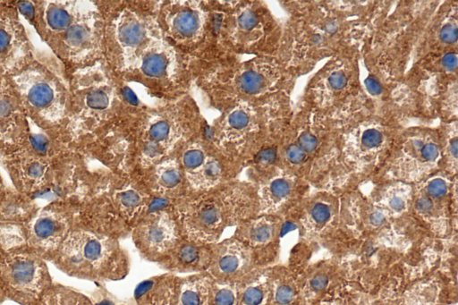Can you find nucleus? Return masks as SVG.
<instances>
[{"instance_id": "36", "label": "nucleus", "mask_w": 458, "mask_h": 305, "mask_svg": "<svg viewBox=\"0 0 458 305\" xmlns=\"http://www.w3.org/2000/svg\"><path fill=\"white\" fill-rule=\"evenodd\" d=\"M295 298L294 289L287 284L271 283L270 303L273 305H290Z\"/></svg>"}, {"instance_id": "32", "label": "nucleus", "mask_w": 458, "mask_h": 305, "mask_svg": "<svg viewBox=\"0 0 458 305\" xmlns=\"http://www.w3.org/2000/svg\"><path fill=\"white\" fill-rule=\"evenodd\" d=\"M34 305H95L83 294L64 286H50Z\"/></svg>"}, {"instance_id": "8", "label": "nucleus", "mask_w": 458, "mask_h": 305, "mask_svg": "<svg viewBox=\"0 0 458 305\" xmlns=\"http://www.w3.org/2000/svg\"><path fill=\"white\" fill-rule=\"evenodd\" d=\"M61 252L64 269L79 277L118 280L129 270L128 258L119 243L90 232L79 231L67 235Z\"/></svg>"}, {"instance_id": "39", "label": "nucleus", "mask_w": 458, "mask_h": 305, "mask_svg": "<svg viewBox=\"0 0 458 305\" xmlns=\"http://www.w3.org/2000/svg\"><path fill=\"white\" fill-rule=\"evenodd\" d=\"M6 297L4 290L3 288V285L0 282V302L4 301V299Z\"/></svg>"}, {"instance_id": "40", "label": "nucleus", "mask_w": 458, "mask_h": 305, "mask_svg": "<svg viewBox=\"0 0 458 305\" xmlns=\"http://www.w3.org/2000/svg\"><path fill=\"white\" fill-rule=\"evenodd\" d=\"M1 2V1H0Z\"/></svg>"}, {"instance_id": "23", "label": "nucleus", "mask_w": 458, "mask_h": 305, "mask_svg": "<svg viewBox=\"0 0 458 305\" xmlns=\"http://www.w3.org/2000/svg\"><path fill=\"white\" fill-rule=\"evenodd\" d=\"M134 69L149 79H168L175 69L174 50L160 39L140 57Z\"/></svg>"}, {"instance_id": "15", "label": "nucleus", "mask_w": 458, "mask_h": 305, "mask_svg": "<svg viewBox=\"0 0 458 305\" xmlns=\"http://www.w3.org/2000/svg\"><path fill=\"white\" fill-rule=\"evenodd\" d=\"M251 248L232 237L212 244L211 260L206 271L214 280L238 283L252 271Z\"/></svg>"}, {"instance_id": "13", "label": "nucleus", "mask_w": 458, "mask_h": 305, "mask_svg": "<svg viewBox=\"0 0 458 305\" xmlns=\"http://www.w3.org/2000/svg\"><path fill=\"white\" fill-rule=\"evenodd\" d=\"M36 48L30 41L13 1L0 2V75L21 67Z\"/></svg>"}, {"instance_id": "18", "label": "nucleus", "mask_w": 458, "mask_h": 305, "mask_svg": "<svg viewBox=\"0 0 458 305\" xmlns=\"http://www.w3.org/2000/svg\"><path fill=\"white\" fill-rule=\"evenodd\" d=\"M181 135L182 128L174 117L165 114L154 115L141 136L142 163H158L173 149Z\"/></svg>"}, {"instance_id": "7", "label": "nucleus", "mask_w": 458, "mask_h": 305, "mask_svg": "<svg viewBox=\"0 0 458 305\" xmlns=\"http://www.w3.org/2000/svg\"><path fill=\"white\" fill-rule=\"evenodd\" d=\"M69 87L65 130L76 140L97 130L107 119L114 89L98 62L69 74Z\"/></svg>"}, {"instance_id": "22", "label": "nucleus", "mask_w": 458, "mask_h": 305, "mask_svg": "<svg viewBox=\"0 0 458 305\" xmlns=\"http://www.w3.org/2000/svg\"><path fill=\"white\" fill-rule=\"evenodd\" d=\"M258 128V114L248 103H240L229 111L220 125L222 141L239 142Z\"/></svg>"}, {"instance_id": "27", "label": "nucleus", "mask_w": 458, "mask_h": 305, "mask_svg": "<svg viewBox=\"0 0 458 305\" xmlns=\"http://www.w3.org/2000/svg\"><path fill=\"white\" fill-rule=\"evenodd\" d=\"M64 218L54 211L46 210L32 225V238L40 245L52 246L59 242L64 234Z\"/></svg>"}, {"instance_id": "29", "label": "nucleus", "mask_w": 458, "mask_h": 305, "mask_svg": "<svg viewBox=\"0 0 458 305\" xmlns=\"http://www.w3.org/2000/svg\"><path fill=\"white\" fill-rule=\"evenodd\" d=\"M274 223L267 217L247 219L238 225L233 237L249 247L265 245L274 235Z\"/></svg>"}, {"instance_id": "14", "label": "nucleus", "mask_w": 458, "mask_h": 305, "mask_svg": "<svg viewBox=\"0 0 458 305\" xmlns=\"http://www.w3.org/2000/svg\"><path fill=\"white\" fill-rule=\"evenodd\" d=\"M349 123L344 134L349 157L357 163H372L391 140L394 129L385 118L370 114Z\"/></svg>"}, {"instance_id": "20", "label": "nucleus", "mask_w": 458, "mask_h": 305, "mask_svg": "<svg viewBox=\"0 0 458 305\" xmlns=\"http://www.w3.org/2000/svg\"><path fill=\"white\" fill-rule=\"evenodd\" d=\"M212 245L183 239L176 243L160 264L172 273L206 272L211 260Z\"/></svg>"}, {"instance_id": "31", "label": "nucleus", "mask_w": 458, "mask_h": 305, "mask_svg": "<svg viewBox=\"0 0 458 305\" xmlns=\"http://www.w3.org/2000/svg\"><path fill=\"white\" fill-rule=\"evenodd\" d=\"M182 169L176 159H165L157 164L154 171V190L162 196L169 195L182 182Z\"/></svg>"}, {"instance_id": "37", "label": "nucleus", "mask_w": 458, "mask_h": 305, "mask_svg": "<svg viewBox=\"0 0 458 305\" xmlns=\"http://www.w3.org/2000/svg\"><path fill=\"white\" fill-rule=\"evenodd\" d=\"M330 213V208L325 202H316L310 210V216L318 225L325 224L329 219Z\"/></svg>"}, {"instance_id": "11", "label": "nucleus", "mask_w": 458, "mask_h": 305, "mask_svg": "<svg viewBox=\"0 0 458 305\" xmlns=\"http://www.w3.org/2000/svg\"><path fill=\"white\" fill-rule=\"evenodd\" d=\"M113 38L126 69H134L140 57L161 39L151 20L129 10L114 21Z\"/></svg>"}, {"instance_id": "6", "label": "nucleus", "mask_w": 458, "mask_h": 305, "mask_svg": "<svg viewBox=\"0 0 458 305\" xmlns=\"http://www.w3.org/2000/svg\"><path fill=\"white\" fill-rule=\"evenodd\" d=\"M363 90L355 57L349 54L337 55L307 85V108L337 123L344 119L350 123L358 119L359 114L360 117L367 115L362 113L367 108L368 97Z\"/></svg>"}, {"instance_id": "10", "label": "nucleus", "mask_w": 458, "mask_h": 305, "mask_svg": "<svg viewBox=\"0 0 458 305\" xmlns=\"http://www.w3.org/2000/svg\"><path fill=\"white\" fill-rule=\"evenodd\" d=\"M0 282L7 297L24 305H34L51 286L43 263L25 255L9 257L0 263Z\"/></svg>"}, {"instance_id": "1", "label": "nucleus", "mask_w": 458, "mask_h": 305, "mask_svg": "<svg viewBox=\"0 0 458 305\" xmlns=\"http://www.w3.org/2000/svg\"><path fill=\"white\" fill-rule=\"evenodd\" d=\"M21 18L35 30L69 74L97 63L104 21L89 1H13Z\"/></svg>"}, {"instance_id": "34", "label": "nucleus", "mask_w": 458, "mask_h": 305, "mask_svg": "<svg viewBox=\"0 0 458 305\" xmlns=\"http://www.w3.org/2000/svg\"><path fill=\"white\" fill-rule=\"evenodd\" d=\"M410 196V188L401 182L398 185L389 187L383 195L381 202L390 210L400 213L405 209Z\"/></svg>"}, {"instance_id": "25", "label": "nucleus", "mask_w": 458, "mask_h": 305, "mask_svg": "<svg viewBox=\"0 0 458 305\" xmlns=\"http://www.w3.org/2000/svg\"><path fill=\"white\" fill-rule=\"evenodd\" d=\"M271 281L264 274L251 272L238 282L237 305H269Z\"/></svg>"}, {"instance_id": "24", "label": "nucleus", "mask_w": 458, "mask_h": 305, "mask_svg": "<svg viewBox=\"0 0 458 305\" xmlns=\"http://www.w3.org/2000/svg\"><path fill=\"white\" fill-rule=\"evenodd\" d=\"M213 281L207 272L179 277L177 305H209Z\"/></svg>"}, {"instance_id": "21", "label": "nucleus", "mask_w": 458, "mask_h": 305, "mask_svg": "<svg viewBox=\"0 0 458 305\" xmlns=\"http://www.w3.org/2000/svg\"><path fill=\"white\" fill-rule=\"evenodd\" d=\"M179 277L164 274L142 281L135 289L136 305H177Z\"/></svg>"}, {"instance_id": "17", "label": "nucleus", "mask_w": 458, "mask_h": 305, "mask_svg": "<svg viewBox=\"0 0 458 305\" xmlns=\"http://www.w3.org/2000/svg\"><path fill=\"white\" fill-rule=\"evenodd\" d=\"M17 93L8 78L0 75V149L5 152L16 144L30 130Z\"/></svg>"}, {"instance_id": "2", "label": "nucleus", "mask_w": 458, "mask_h": 305, "mask_svg": "<svg viewBox=\"0 0 458 305\" xmlns=\"http://www.w3.org/2000/svg\"><path fill=\"white\" fill-rule=\"evenodd\" d=\"M353 4H325L301 6L290 20L288 40L290 64L310 67L318 61L346 55L365 33L368 19Z\"/></svg>"}, {"instance_id": "33", "label": "nucleus", "mask_w": 458, "mask_h": 305, "mask_svg": "<svg viewBox=\"0 0 458 305\" xmlns=\"http://www.w3.org/2000/svg\"><path fill=\"white\" fill-rule=\"evenodd\" d=\"M238 283L213 281L209 305H237Z\"/></svg>"}, {"instance_id": "30", "label": "nucleus", "mask_w": 458, "mask_h": 305, "mask_svg": "<svg viewBox=\"0 0 458 305\" xmlns=\"http://www.w3.org/2000/svg\"><path fill=\"white\" fill-rule=\"evenodd\" d=\"M294 183L288 176H276L262 186L258 194L261 211H270L286 201L293 191Z\"/></svg>"}, {"instance_id": "3", "label": "nucleus", "mask_w": 458, "mask_h": 305, "mask_svg": "<svg viewBox=\"0 0 458 305\" xmlns=\"http://www.w3.org/2000/svg\"><path fill=\"white\" fill-rule=\"evenodd\" d=\"M8 78L31 123L42 130L65 129L69 75L51 53L35 49Z\"/></svg>"}, {"instance_id": "35", "label": "nucleus", "mask_w": 458, "mask_h": 305, "mask_svg": "<svg viewBox=\"0 0 458 305\" xmlns=\"http://www.w3.org/2000/svg\"><path fill=\"white\" fill-rule=\"evenodd\" d=\"M118 203L126 216H134L143 206V198L137 191L129 189L118 194Z\"/></svg>"}, {"instance_id": "38", "label": "nucleus", "mask_w": 458, "mask_h": 305, "mask_svg": "<svg viewBox=\"0 0 458 305\" xmlns=\"http://www.w3.org/2000/svg\"><path fill=\"white\" fill-rule=\"evenodd\" d=\"M328 284V276L326 274H318L310 282V287L315 292H321Z\"/></svg>"}, {"instance_id": "16", "label": "nucleus", "mask_w": 458, "mask_h": 305, "mask_svg": "<svg viewBox=\"0 0 458 305\" xmlns=\"http://www.w3.org/2000/svg\"><path fill=\"white\" fill-rule=\"evenodd\" d=\"M282 80V69L277 63L257 60L237 69L231 84L233 89L241 95L260 97L276 90Z\"/></svg>"}, {"instance_id": "4", "label": "nucleus", "mask_w": 458, "mask_h": 305, "mask_svg": "<svg viewBox=\"0 0 458 305\" xmlns=\"http://www.w3.org/2000/svg\"><path fill=\"white\" fill-rule=\"evenodd\" d=\"M33 124V123H32ZM31 124L27 133L4 152L13 182L26 194L62 191V174H67V148L74 141L65 129L42 130Z\"/></svg>"}, {"instance_id": "12", "label": "nucleus", "mask_w": 458, "mask_h": 305, "mask_svg": "<svg viewBox=\"0 0 458 305\" xmlns=\"http://www.w3.org/2000/svg\"><path fill=\"white\" fill-rule=\"evenodd\" d=\"M131 237L143 258L162 262L182 236L177 220L167 211L158 210L141 219Z\"/></svg>"}, {"instance_id": "28", "label": "nucleus", "mask_w": 458, "mask_h": 305, "mask_svg": "<svg viewBox=\"0 0 458 305\" xmlns=\"http://www.w3.org/2000/svg\"><path fill=\"white\" fill-rule=\"evenodd\" d=\"M184 176L193 190L208 191L216 188L221 182L223 166L217 157L208 154L200 165Z\"/></svg>"}, {"instance_id": "9", "label": "nucleus", "mask_w": 458, "mask_h": 305, "mask_svg": "<svg viewBox=\"0 0 458 305\" xmlns=\"http://www.w3.org/2000/svg\"><path fill=\"white\" fill-rule=\"evenodd\" d=\"M442 156L441 136L435 129L415 127L402 137L391 171L397 179L413 182L435 170Z\"/></svg>"}, {"instance_id": "19", "label": "nucleus", "mask_w": 458, "mask_h": 305, "mask_svg": "<svg viewBox=\"0 0 458 305\" xmlns=\"http://www.w3.org/2000/svg\"><path fill=\"white\" fill-rule=\"evenodd\" d=\"M164 21L169 36L178 43L192 44L203 34L204 11L193 2H172L164 10Z\"/></svg>"}, {"instance_id": "5", "label": "nucleus", "mask_w": 458, "mask_h": 305, "mask_svg": "<svg viewBox=\"0 0 458 305\" xmlns=\"http://www.w3.org/2000/svg\"><path fill=\"white\" fill-rule=\"evenodd\" d=\"M249 187L233 184L204 191L177 208V223L183 239L212 245L224 231L250 219L257 208Z\"/></svg>"}, {"instance_id": "26", "label": "nucleus", "mask_w": 458, "mask_h": 305, "mask_svg": "<svg viewBox=\"0 0 458 305\" xmlns=\"http://www.w3.org/2000/svg\"><path fill=\"white\" fill-rule=\"evenodd\" d=\"M263 16L251 5H245L236 12L233 19V35L239 43L259 40L264 33Z\"/></svg>"}]
</instances>
